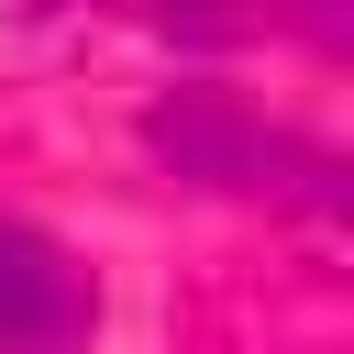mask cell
Returning a JSON list of instances; mask_svg holds the SVG:
<instances>
[{
	"mask_svg": "<svg viewBox=\"0 0 354 354\" xmlns=\"http://www.w3.org/2000/svg\"><path fill=\"white\" fill-rule=\"evenodd\" d=\"M144 144H155L177 177H199V188H243V199H310V210L332 199V155H321V144H299L288 122L243 111L232 88H177V100H155Z\"/></svg>",
	"mask_w": 354,
	"mask_h": 354,
	"instance_id": "obj_1",
	"label": "cell"
},
{
	"mask_svg": "<svg viewBox=\"0 0 354 354\" xmlns=\"http://www.w3.org/2000/svg\"><path fill=\"white\" fill-rule=\"evenodd\" d=\"M88 332H100L88 266L44 221L0 210V354H88Z\"/></svg>",
	"mask_w": 354,
	"mask_h": 354,
	"instance_id": "obj_2",
	"label": "cell"
}]
</instances>
